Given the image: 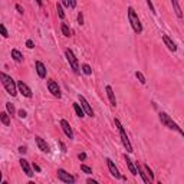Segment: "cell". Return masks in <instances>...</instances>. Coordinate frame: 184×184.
<instances>
[{
  "mask_svg": "<svg viewBox=\"0 0 184 184\" xmlns=\"http://www.w3.org/2000/svg\"><path fill=\"white\" fill-rule=\"evenodd\" d=\"M0 82L3 84L4 89L7 91L9 95H12V96L18 95V85H16V82L13 81L12 76H9V75L4 74V72H0Z\"/></svg>",
  "mask_w": 184,
  "mask_h": 184,
  "instance_id": "obj_1",
  "label": "cell"
},
{
  "mask_svg": "<svg viewBox=\"0 0 184 184\" xmlns=\"http://www.w3.org/2000/svg\"><path fill=\"white\" fill-rule=\"evenodd\" d=\"M128 20H130V23H131V28L132 30H134L137 35H140V33H142V23L141 20H140V18H138V14L135 13L134 7H128Z\"/></svg>",
  "mask_w": 184,
  "mask_h": 184,
  "instance_id": "obj_2",
  "label": "cell"
},
{
  "mask_svg": "<svg viewBox=\"0 0 184 184\" xmlns=\"http://www.w3.org/2000/svg\"><path fill=\"white\" fill-rule=\"evenodd\" d=\"M158 117H160V121H161V124L166 125V127L168 128V130H174V131H177L180 135H184V131L181 130L180 127H178L177 122H174V121L171 120L170 115H167L166 112H160Z\"/></svg>",
  "mask_w": 184,
  "mask_h": 184,
  "instance_id": "obj_3",
  "label": "cell"
},
{
  "mask_svg": "<svg viewBox=\"0 0 184 184\" xmlns=\"http://www.w3.org/2000/svg\"><path fill=\"white\" fill-rule=\"evenodd\" d=\"M115 127H117L118 131H120L121 141H122V144H124L127 152H132L134 150H132V145H131V142H130V138H128V135H127V131H125V128L122 127V124L120 122V120H117V118H115Z\"/></svg>",
  "mask_w": 184,
  "mask_h": 184,
  "instance_id": "obj_4",
  "label": "cell"
},
{
  "mask_svg": "<svg viewBox=\"0 0 184 184\" xmlns=\"http://www.w3.org/2000/svg\"><path fill=\"white\" fill-rule=\"evenodd\" d=\"M65 56H66V60L69 62V66L72 68V71L75 74H79V64H78L76 56L74 55V52L71 49H65Z\"/></svg>",
  "mask_w": 184,
  "mask_h": 184,
  "instance_id": "obj_5",
  "label": "cell"
},
{
  "mask_svg": "<svg viewBox=\"0 0 184 184\" xmlns=\"http://www.w3.org/2000/svg\"><path fill=\"white\" fill-rule=\"evenodd\" d=\"M56 174H58V178H59L60 181L66 183V184H74L75 181H76V178H75L74 176H71L68 171H65L64 168H58Z\"/></svg>",
  "mask_w": 184,
  "mask_h": 184,
  "instance_id": "obj_6",
  "label": "cell"
},
{
  "mask_svg": "<svg viewBox=\"0 0 184 184\" xmlns=\"http://www.w3.org/2000/svg\"><path fill=\"white\" fill-rule=\"evenodd\" d=\"M78 99H79V102H81V106H82V110H84V112L88 115V117H94V110H92V106L89 105V102L86 101V98L84 95H81L79 94L78 95Z\"/></svg>",
  "mask_w": 184,
  "mask_h": 184,
  "instance_id": "obj_7",
  "label": "cell"
},
{
  "mask_svg": "<svg viewBox=\"0 0 184 184\" xmlns=\"http://www.w3.org/2000/svg\"><path fill=\"white\" fill-rule=\"evenodd\" d=\"M46 84H48V89H49V92L55 96V98H60V96H62V94H60V88H59V85H58L56 81L49 79Z\"/></svg>",
  "mask_w": 184,
  "mask_h": 184,
  "instance_id": "obj_8",
  "label": "cell"
},
{
  "mask_svg": "<svg viewBox=\"0 0 184 184\" xmlns=\"http://www.w3.org/2000/svg\"><path fill=\"white\" fill-rule=\"evenodd\" d=\"M16 85H18V92H20L23 96L26 98H32V89L29 88L23 81H18L16 82Z\"/></svg>",
  "mask_w": 184,
  "mask_h": 184,
  "instance_id": "obj_9",
  "label": "cell"
},
{
  "mask_svg": "<svg viewBox=\"0 0 184 184\" xmlns=\"http://www.w3.org/2000/svg\"><path fill=\"white\" fill-rule=\"evenodd\" d=\"M60 128H62V131L65 132V135H66L69 140H74L75 135H74V131H72V127L69 125V122H68L66 120H60Z\"/></svg>",
  "mask_w": 184,
  "mask_h": 184,
  "instance_id": "obj_10",
  "label": "cell"
},
{
  "mask_svg": "<svg viewBox=\"0 0 184 184\" xmlns=\"http://www.w3.org/2000/svg\"><path fill=\"white\" fill-rule=\"evenodd\" d=\"M106 164H108V168H110V173H111V176L112 177H115V178H121L122 176L120 174V171H118V168L115 167V164H114V161L111 158H106Z\"/></svg>",
  "mask_w": 184,
  "mask_h": 184,
  "instance_id": "obj_11",
  "label": "cell"
},
{
  "mask_svg": "<svg viewBox=\"0 0 184 184\" xmlns=\"http://www.w3.org/2000/svg\"><path fill=\"white\" fill-rule=\"evenodd\" d=\"M35 69H36V72H38V75H39V78H42V79H45L46 78V66L43 65V62H40V60H36L35 62Z\"/></svg>",
  "mask_w": 184,
  "mask_h": 184,
  "instance_id": "obj_12",
  "label": "cell"
},
{
  "mask_svg": "<svg viewBox=\"0 0 184 184\" xmlns=\"http://www.w3.org/2000/svg\"><path fill=\"white\" fill-rule=\"evenodd\" d=\"M105 91H106V95H108V99H110V102H111V106H112V108H115V106H117V98H115V94H114L112 86L106 85L105 86Z\"/></svg>",
  "mask_w": 184,
  "mask_h": 184,
  "instance_id": "obj_13",
  "label": "cell"
},
{
  "mask_svg": "<svg viewBox=\"0 0 184 184\" xmlns=\"http://www.w3.org/2000/svg\"><path fill=\"white\" fill-rule=\"evenodd\" d=\"M35 141H36V144H38V147H39L40 151H43V152H49L50 151L49 145L46 144V141L43 140L42 137H35Z\"/></svg>",
  "mask_w": 184,
  "mask_h": 184,
  "instance_id": "obj_14",
  "label": "cell"
},
{
  "mask_svg": "<svg viewBox=\"0 0 184 184\" xmlns=\"http://www.w3.org/2000/svg\"><path fill=\"white\" fill-rule=\"evenodd\" d=\"M20 167L22 170H23V173L28 176V177H33V173H32V168H30V166H29V163L26 161L25 158H20Z\"/></svg>",
  "mask_w": 184,
  "mask_h": 184,
  "instance_id": "obj_15",
  "label": "cell"
},
{
  "mask_svg": "<svg viewBox=\"0 0 184 184\" xmlns=\"http://www.w3.org/2000/svg\"><path fill=\"white\" fill-rule=\"evenodd\" d=\"M163 42H164V45H166L167 48L171 50V52H176V50H177V46H176V43H174L167 35H163Z\"/></svg>",
  "mask_w": 184,
  "mask_h": 184,
  "instance_id": "obj_16",
  "label": "cell"
},
{
  "mask_svg": "<svg viewBox=\"0 0 184 184\" xmlns=\"http://www.w3.org/2000/svg\"><path fill=\"white\" fill-rule=\"evenodd\" d=\"M124 160H125V163H127V167H128V170H130V173H131L132 176H137L138 173H137V168H135V166L132 164V160L130 158L127 154L124 156Z\"/></svg>",
  "mask_w": 184,
  "mask_h": 184,
  "instance_id": "obj_17",
  "label": "cell"
},
{
  "mask_svg": "<svg viewBox=\"0 0 184 184\" xmlns=\"http://www.w3.org/2000/svg\"><path fill=\"white\" fill-rule=\"evenodd\" d=\"M135 168H137V173L140 174V177L142 178V181H144V183H151V181H150V178L147 177V174L142 173V167H141V164L138 163V161L135 163Z\"/></svg>",
  "mask_w": 184,
  "mask_h": 184,
  "instance_id": "obj_18",
  "label": "cell"
},
{
  "mask_svg": "<svg viewBox=\"0 0 184 184\" xmlns=\"http://www.w3.org/2000/svg\"><path fill=\"white\" fill-rule=\"evenodd\" d=\"M10 55H12V58H13V60H14V62H18V64L23 62V55H22V53L19 52L18 49H12Z\"/></svg>",
  "mask_w": 184,
  "mask_h": 184,
  "instance_id": "obj_19",
  "label": "cell"
},
{
  "mask_svg": "<svg viewBox=\"0 0 184 184\" xmlns=\"http://www.w3.org/2000/svg\"><path fill=\"white\" fill-rule=\"evenodd\" d=\"M171 4H173L174 7V12H176V14H177V18H183V12H181V7L180 4H178V0H171Z\"/></svg>",
  "mask_w": 184,
  "mask_h": 184,
  "instance_id": "obj_20",
  "label": "cell"
},
{
  "mask_svg": "<svg viewBox=\"0 0 184 184\" xmlns=\"http://www.w3.org/2000/svg\"><path fill=\"white\" fill-rule=\"evenodd\" d=\"M0 121H2V124L9 127L10 125V115L7 112H0Z\"/></svg>",
  "mask_w": 184,
  "mask_h": 184,
  "instance_id": "obj_21",
  "label": "cell"
},
{
  "mask_svg": "<svg viewBox=\"0 0 184 184\" xmlns=\"http://www.w3.org/2000/svg\"><path fill=\"white\" fill-rule=\"evenodd\" d=\"M74 110H75V112H76V115H78L79 118L85 117V112H84V110H82V106L79 105V104H76V102L74 104Z\"/></svg>",
  "mask_w": 184,
  "mask_h": 184,
  "instance_id": "obj_22",
  "label": "cell"
},
{
  "mask_svg": "<svg viewBox=\"0 0 184 184\" xmlns=\"http://www.w3.org/2000/svg\"><path fill=\"white\" fill-rule=\"evenodd\" d=\"M60 30H62V33H64V36H66V38H69V36L72 35L71 29H69V26H68L66 23H62V26H60Z\"/></svg>",
  "mask_w": 184,
  "mask_h": 184,
  "instance_id": "obj_23",
  "label": "cell"
},
{
  "mask_svg": "<svg viewBox=\"0 0 184 184\" xmlns=\"http://www.w3.org/2000/svg\"><path fill=\"white\" fill-rule=\"evenodd\" d=\"M81 71L84 72L85 75H88V76H89V75H92V68L89 66L88 64H84V65H82V66H81Z\"/></svg>",
  "mask_w": 184,
  "mask_h": 184,
  "instance_id": "obj_24",
  "label": "cell"
},
{
  "mask_svg": "<svg viewBox=\"0 0 184 184\" xmlns=\"http://www.w3.org/2000/svg\"><path fill=\"white\" fill-rule=\"evenodd\" d=\"M144 170H145V173H147V177L150 178V181H154V173H152V170L150 168V166H147V164H145Z\"/></svg>",
  "mask_w": 184,
  "mask_h": 184,
  "instance_id": "obj_25",
  "label": "cell"
},
{
  "mask_svg": "<svg viewBox=\"0 0 184 184\" xmlns=\"http://www.w3.org/2000/svg\"><path fill=\"white\" fill-rule=\"evenodd\" d=\"M6 110H7V114H9V115H14V112H16L14 105L12 102H6Z\"/></svg>",
  "mask_w": 184,
  "mask_h": 184,
  "instance_id": "obj_26",
  "label": "cell"
},
{
  "mask_svg": "<svg viewBox=\"0 0 184 184\" xmlns=\"http://www.w3.org/2000/svg\"><path fill=\"white\" fill-rule=\"evenodd\" d=\"M135 76H137V79H138V81H140V84H142V85H145V82H147V81H145V76H144V75H142V72L137 71V72H135Z\"/></svg>",
  "mask_w": 184,
  "mask_h": 184,
  "instance_id": "obj_27",
  "label": "cell"
},
{
  "mask_svg": "<svg viewBox=\"0 0 184 184\" xmlns=\"http://www.w3.org/2000/svg\"><path fill=\"white\" fill-rule=\"evenodd\" d=\"M0 35L3 36V38H9V32H7L6 26H4L3 23H0Z\"/></svg>",
  "mask_w": 184,
  "mask_h": 184,
  "instance_id": "obj_28",
  "label": "cell"
},
{
  "mask_svg": "<svg viewBox=\"0 0 184 184\" xmlns=\"http://www.w3.org/2000/svg\"><path fill=\"white\" fill-rule=\"evenodd\" d=\"M56 10H58V16H59L60 19H65V13H64V9H62V4L60 3L56 4Z\"/></svg>",
  "mask_w": 184,
  "mask_h": 184,
  "instance_id": "obj_29",
  "label": "cell"
},
{
  "mask_svg": "<svg viewBox=\"0 0 184 184\" xmlns=\"http://www.w3.org/2000/svg\"><path fill=\"white\" fill-rule=\"evenodd\" d=\"M81 170L84 171L85 174H92V168L88 166H85V164H81Z\"/></svg>",
  "mask_w": 184,
  "mask_h": 184,
  "instance_id": "obj_30",
  "label": "cell"
},
{
  "mask_svg": "<svg viewBox=\"0 0 184 184\" xmlns=\"http://www.w3.org/2000/svg\"><path fill=\"white\" fill-rule=\"evenodd\" d=\"M147 2V6L150 7V10L152 12V14H156L157 12H156V7H154V4H152V0H145Z\"/></svg>",
  "mask_w": 184,
  "mask_h": 184,
  "instance_id": "obj_31",
  "label": "cell"
},
{
  "mask_svg": "<svg viewBox=\"0 0 184 184\" xmlns=\"http://www.w3.org/2000/svg\"><path fill=\"white\" fill-rule=\"evenodd\" d=\"M18 115H19L20 118H26V117H28V112H26L25 110H19V111H18Z\"/></svg>",
  "mask_w": 184,
  "mask_h": 184,
  "instance_id": "obj_32",
  "label": "cell"
},
{
  "mask_svg": "<svg viewBox=\"0 0 184 184\" xmlns=\"http://www.w3.org/2000/svg\"><path fill=\"white\" fill-rule=\"evenodd\" d=\"M26 48H28V49H33V48H35V43H33V40H26Z\"/></svg>",
  "mask_w": 184,
  "mask_h": 184,
  "instance_id": "obj_33",
  "label": "cell"
},
{
  "mask_svg": "<svg viewBox=\"0 0 184 184\" xmlns=\"http://www.w3.org/2000/svg\"><path fill=\"white\" fill-rule=\"evenodd\" d=\"M78 23L79 25H84V13H82V12L78 13Z\"/></svg>",
  "mask_w": 184,
  "mask_h": 184,
  "instance_id": "obj_34",
  "label": "cell"
},
{
  "mask_svg": "<svg viewBox=\"0 0 184 184\" xmlns=\"http://www.w3.org/2000/svg\"><path fill=\"white\" fill-rule=\"evenodd\" d=\"M78 158H79V161H85V160H86V154H85V152H81V154L78 156Z\"/></svg>",
  "mask_w": 184,
  "mask_h": 184,
  "instance_id": "obj_35",
  "label": "cell"
},
{
  "mask_svg": "<svg viewBox=\"0 0 184 184\" xmlns=\"http://www.w3.org/2000/svg\"><path fill=\"white\" fill-rule=\"evenodd\" d=\"M26 151H28V148H26L25 145H22V147H19V152H20V154H26Z\"/></svg>",
  "mask_w": 184,
  "mask_h": 184,
  "instance_id": "obj_36",
  "label": "cell"
},
{
  "mask_svg": "<svg viewBox=\"0 0 184 184\" xmlns=\"http://www.w3.org/2000/svg\"><path fill=\"white\" fill-rule=\"evenodd\" d=\"M69 7H71V9H75V7H76V0H69Z\"/></svg>",
  "mask_w": 184,
  "mask_h": 184,
  "instance_id": "obj_37",
  "label": "cell"
},
{
  "mask_svg": "<svg viewBox=\"0 0 184 184\" xmlns=\"http://www.w3.org/2000/svg\"><path fill=\"white\" fill-rule=\"evenodd\" d=\"M16 10H18L20 14H23V7H22L20 4H16Z\"/></svg>",
  "mask_w": 184,
  "mask_h": 184,
  "instance_id": "obj_38",
  "label": "cell"
},
{
  "mask_svg": "<svg viewBox=\"0 0 184 184\" xmlns=\"http://www.w3.org/2000/svg\"><path fill=\"white\" fill-rule=\"evenodd\" d=\"M59 144H60V148H62V151H64V152H66V145H65L62 141H59Z\"/></svg>",
  "mask_w": 184,
  "mask_h": 184,
  "instance_id": "obj_39",
  "label": "cell"
},
{
  "mask_svg": "<svg viewBox=\"0 0 184 184\" xmlns=\"http://www.w3.org/2000/svg\"><path fill=\"white\" fill-rule=\"evenodd\" d=\"M33 170L38 171V173H40V167L38 166V164H33Z\"/></svg>",
  "mask_w": 184,
  "mask_h": 184,
  "instance_id": "obj_40",
  "label": "cell"
},
{
  "mask_svg": "<svg viewBox=\"0 0 184 184\" xmlns=\"http://www.w3.org/2000/svg\"><path fill=\"white\" fill-rule=\"evenodd\" d=\"M86 183H89V184H98V181H96V180H92V178H88V180H86Z\"/></svg>",
  "mask_w": 184,
  "mask_h": 184,
  "instance_id": "obj_41",
  "label": "cell"
},
{
  "mask_svg": "<svg viewBox=\"0 0 184 184\" xmlns=\"http://www.w3.org/2000/svg\"><path fill=\"white\" fill-rule=\"evenodd\" d=\"M62 4H64L65 7H69V0H62Z\"/></svg>",
  "mask_w": 184,
  "mask_h": 184,
  "instance_id": "obj_42",
  "label": "cell"
},
{
  "mask_svg": "<svg viewBox=\"0 0 184 184\" xmlns=\"http://www.w3.org/2000/svg\"><path fill=\"white\" fill-rule=\"evenodd\" d=\"M36 3H38V6H42L43 4V0H35Z\"/></svg>",
  "mask_w": 184,
  "mask_h": 184,
  "instance_id": "obj_43",
  "label": "cell"
},
{
  "mask_svg": "<svg viewBox=\"0 0 184 184\" xmlns=\"http://www.w3.org/2000/svg\"><path fill=\"white\" fill-rule=\"evenodd\" d=\"M2 178H3V176H2V171H0V183H2Z\"/></svg>",
  "mask_w": 184,
  "mask_h": 184,
  "instance_id": "obj_44",
  "label": "cell"
}]
</instances>
